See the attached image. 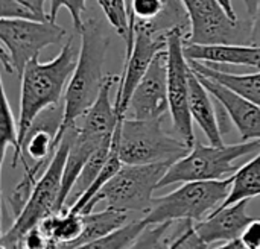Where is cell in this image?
<instances>
[{"mask_svg":"<svg viewBox=\"0 0 260 249\" xmlns=\"http://www.w3.org/2000/svg\"><path fill=\"white\" fill-rule=\"evenodd\" d=\"M78 58L79 46H76L73 37H70L52 61L40 62L38 58H35L26 65L20 78V114L17 122L20 151L34 120L43 111L59 105L61 96L66 94L67 85L75 73Z\"/></svg>","mask_w":260,"mask_h":249,"instance_id":"1","label":"cell"},{"mask_svg":"<svg viewBox=\"0 0 260 249\" xmlns=\"http://www.w3.org/2000/svg\"><path fill=\"white\" fill-rule=\"evenodd\" d=\"M79 33V58L64 94V120L59 131V143L66 132L94 105L107 78L104 75V62L111 38L102 21L88 18L84 21Z\"/></svg>","mask_w":260,"mask_h":249,"instance_id":"2","label":"cell"},{"mask_svg":"<svg viewBox=\"0 0 260 249\" xmlns=\"http://www.w3.org/2000/svg\"><path fill=\"white\" fill-rule=\"evenodd\" d=\"M233 176L222 181L186 183L174 192L154 198L151 210L143 216L148 227L181 222H201L229 198Z\"/></svg>","mask_w":260,"mask_h":249,"instance_id":"3","label":"cell"},{"mask_svg":"<svg viewBox=\"0 0 260 249\" xmlns=\"http://www.w3.org/2000/svg\"><path fill=\"white\" fill-rule=\"evenodd\" d=\"M259 152L260 140L222 146H206L197 140L190 152L169 167L158 189L178 183L222 181L232 178L241 169L238 164L241 158Z\"/></svg>","mask_w":260,"mask_h":249,"instance_id":"4","label":"cell"},{"mask_svg":"<svg viewBox=\"0 0 260 249\" xmlns=\"http://www.w3.org/2000/svg\"><path fill=\"white\" fill-rule=\"evenodd\" d=\"M67 30L50 20H11L0 18V61L3 68L21 78L26 65L38 58L40 52L61 44Z\"/></svg>","mask_w":260,"mask_h":249,"instance_id":"5","label":"cell"},{"mask_svg":"<svg viewBox=\"0 0 260 249\" xmlns=\"http://www.w3.org/2000/svg\"><path fill=\"white\" fill-rule=\"evenodd\" d=\"M119 152L123 164H174L186 157L190 148L163 128V119H125Z\"/></svg>","mask_w":260,"mask_h":249,"instance_id":"6","label":"cell"},{"mask_svg":"<svg viewBox=\"0 0 260 249\" xmlns=\"http://www.w3.org/2000/svg\"><path fill=\"white\" fill-rule=\"evenodd\" d=\"M172 164H123L116 176L94 196L81 215H88L101 201L107 202L108 208L123 213L139 211L146 215L154 202V190Z\"/></svg>","mask_w":260,"mask_h":249,"instance_id":"7","label":"cell"},{"mask_svg":"<svg viewBox=\"0 0 260 249\" xmlns=\"http://www.w3.org/2000/svg\"><path fill=\"white\" fill-rule=\"evenodd\" d=\"M69 155V138L64 135L61 145L58 146L52 161L44 169L43 175L34 186L30 196L21 210L20 216L14 219L12 225L6 233H3L0 243H12L20 240L27 231L47 219L49 216L59 211V198L62 189V175Z\"/></svg>","mask_w":260,"mask_h":249,"instance_id":"8","label":"cell"},{"mask_svg":"<svg viewBox=\"0 0 260 249\" xmlns=\"http://www.w3.org/2000/svg\"><path fill=\"white\" fill-rule=\"evenodd\" d=\"M184 37L186 33L180 29L171 30L168 37V96L174 129L192 149L197 143V137L189 108L190 65L184 56Z\"/></svg>","mask_w":260,"mask_h":249,"instance_id":"9","label":"cell"},{"mask_svg":"<svg viewBox=\"0 0 260 249\" xmlns=\"http://www.w3.org/2000/svg\"><path fill=\"white\" fill-rule=\"evenodd\" d=\"M136 40L134 49L128 58H125L123 73L119 82V90L116 93L114 106L120 119H126L128 103L131 96L134 94L137 85L142 82L145 75L148 73L151 64L155 56L165 50H168V33L154 32L145 21L137 20L134 26Z\"/></svg>","mask_w":260,"mask_h":249,"instance_id":"10","label":"cell"},{"mask_svg":"<svg viewBox=\"0 0 260 249\" xmlns=\"http://www.w3.org/2000/svg\"><path fill=\"white\" fill-rule=\"evenodd\" d=\"M183 3L190 18L184 44H248L238 21L230 20L216 0H183Z\"/></svg>","mask_w":260,"mask_h":249,"instance_id":"11","label":"cell"},{"mask_svg":"<svg viewBox=\"0 0 260 249\" xmlns=\"http://www.w3.org/2000/svg\"><path fill=\"white\" fill-rule=\"evenodd\" d=\"M169 111L168 96V52L155 56L148 73L137 85L126 110V119H165Z\"/></svg>","mask_w":260,"mask_h":249,"instance_id":"12","label":"cell"},{"mask_svg":"<svg viewBox=\"0 0 260 249\" xmlns=\"http://www.w3.org/2000/svg\"><path fill=\"white\" fill-rule=\"evenodd\" d=\"M198 78L212 97L219 102L222 110L227 113L229 119L239 131L242 141L260 140V106L212 79H207L201 75H198Z\"/></svg>","mask_w":260,"mask_h":249,"instance_id":"13","label":"cell"},{"mask_svg":"<svg viewBox=\"0 0 260 249\" xmlns=\"http://www.w3.org/2000/svg\"><path fill=\"white\" fill-rule=\"evenodd\" d=\"M250 201H242L222 210H215L204 221L195 224L198 234L209 245L218 242H235L239 240L247 227L256 219L247 213Z\"/></svg>","mask_w":260,"mask_h":249,"instance_id":"14","label":"cell"},{"mask_svg":"<svg viewBox=\"0 0 260 249\" xmlns=\"http://www.w3.org/2000/svg\"><path fill=\"white\" fill-rule=\"evenodd\" d=\"M184 56L187 61L213 67L216 64H233L260 72V49L251 44H184Z\"/></svg>","mask_w":260,"mask_h":249,"instance_id":"15","label":"cell"},{"mask_svg":"<svg viewBox=\"0 0 260 249\" xmlns=\"http://www.w3.org/2000/svg\"><path fill=\"white\" fill-rule=\"evenodd\" d=\"M189 108L192 120L201 128L209 143L213 146H222V131L212 102V94L206 90L201 79L192 68L189 75Z\"/></svg>","mask_w":260,"mask_h":249,"instance_id":"16","label":"cell"},{"mask_svg":"<svg viewBox=\"0 0 260 249\" xmlns=\"http://www.w3.org/2000/svg\"><path fill=\"white\" fill-rule=\"evenodd\" d=\"M189 65L195 73L224 85L225 88L232 90L241 97L260 106V72L247 73V75H235V73H227L216 67L201 64V62L189 61Z\"/></svg>","mask_w":260,"mask_h":249,"instance_id":"17","label":"cell"},{"mask_svg":"<svg viewBox=\"0 0 260 249\" xmlns=\"http://www.w3.org/2000/svg\"><path fill=\"white\" fill-rule=\"evenodd\" d=\"M50 242V249H73L84 230V216L64 210L55 213L40 224Z\"/></svg>","mask_w":260,"mask_h":249,"instance_id":"18","label":"cell"},{"mask_svg":"<svg viewBox=\"0 0 260 249\" xmlns=\"http://www.w3.org/2000/svg\"><path fill=\"white\" fill-rule=\"evenodd\" d=\"M82 216H84V230L73 249L87 245L90 242H94L101 237H105L128 224V213H123L114 208H107V210L94 211V213L91 211Z\"/></svg>","mask_w":260,"mask_h":249,"instance_id":"19","label":"cell"},{"mask_svg":"<svg viewBox=\"0 0 260 249\" xmlns=\"http://www.w3.org/2000/svg\"><path fill=\"white\" fill-rule=\"evenodd\" d=\"M260 196V152L233 175V186L229 198L216 210L227 208L242 201H250Z\"/></svg>","mask_w":260,"mask_h":249,"instance_id":"20","label":"cell"},{"mask_svg":"<svg viewBox=\"0 0 260 249\" xmlns=\"http://www.w3.org/2000/svg\"><path fill=\"white\" fill-rule=\"evenodd\" d=\"M101 6L107 21L113 26V29L125 40L126 49H125V58H128L134 49V40L136 35L131 32V23H129V11L126 0H96Z\"/></svg>","mask_w":260,"mask_h":249,"instance_id":"21","label":"cell"},{"mask_svg":"<svg viewBox=\"0 0 260 249\" xmlns=\"http://www.w3.org/2000/svg\"><path fill=\"white\" fill-rule=\"evenodd\" d=\"M146 228H148V224L145 222L143 218L136 219V221L128 222L117 231L76 249H126L142 236V233Z\"/></svg>","mask_w":260,"mask_h":249,"instance_id":"22","label":"cell"},{"mask_svg":"<svg viewBox=\"0 0 260 249\" xmlns=\"http://www.w3.org/2000/svg\"><path fill=\"white\" fill-rule=\"evenodd\" d=\"M0 140H2V161L6 157V149H14V157L11 167H17V163L21 160V151H20V141H18V123H15L12 108L9 105L5 87L2 85V122H0Z\"/></svg>","mask_w":260,"mask_h":249,"instance_id":"23","label":"cell"},{"mask_svg":"<svg viewBox=\"0 0 260 249\" xmlns=\"http://www.w3.org/2000/svg\"><path fill=\"white\" fill-rule=\"evenodd\" d=\"M111 146H113V143L111 145H107V146H102L99 151H96L93 155H91V158L87 161V164L84 166V169H82V172H81V175H79V178H78V181H76V184H75V189H73V192H72V195H70V198L73 199V204L91 187V184L96 181V178H98V175L101 173V170H102V167L105 166V163H107V160H108V157H110V152H111Z\"/></svg>","mask_w":260,"mask_h":249,"instance_id":"24","label":"cell"},{"mask_svg":"<svg viewBox=\"0 0 260 249\" xmlns=\"http://www.w3.org/2000/svg\"><path fill=\"white\" fill-rule=\"evenodd\" d=\"M85 5H87V0H50V9H49L47 17L50 21H56V15H58L59 9L66 8L72 15L75 30L81 32L84 27L82 15L85 12Z\"/></svg>","mask_w":260,"mask_h":249,"instance_id":"25","label":"cell"},{"mask_svg":"<svg viewBox=\"0 0 260 249\" xmlns=\"http://www.w3.org/2000/svg\"><path fill=\"white\" fill-rule=\"evenodd\" d=\"M161 11H163V0H133L131 17H129L131 32L136 35L134 26H136L137 20L152 21L161 14Z\"/></svg>","mask_w":260,"mask_h":249,"instance_id":"26","label":"cell"},{"mask_svg":"<svg viewBox=\"0 0 260 249\" xmlns=\"http://www.w3.org/2000/svg\"><path fill=\"white\" fill-rule=\"evenodd\" d=\"M166 249H209V243L198 234L193 222H184V228L168 243Z\"/></svg>","mask_w":260,"mask_h":249,"instance_id":"27","label":"cell"},{"mask_svg":"<svg viewBox=\"0 0 260 249\" xmlns=\"http://www.w3.org/2000/svg\"><path fill=\"white\" fill-rule=\"evenodd\" d=\"M171 225L172 224H161V225L148 227L142 233V236L126 249H160L161 248V240L165 239Z\"/></svg>","mask_w":260,"mask_h":249,"instance_id":"28","label":"cell"},{"mask_svg":"<svg viewBox=\"0 0 260 249\" xmlns=\"http://www.w3.org/2000/svg\"><path fill=\"white\" fill-rule=\"evenodd\" d=\"M2 18L11 20H41L37 14H34L29 8L18 3L17 0H2L0 2Z\"/></svg>","mask_w":260,"mask_h":249,"instance_id":"29","label":"cell"},{"mask_svg":"<svg viewBox=\"0 0 260 249\" xmlns=\"http://www.w3.org/2000/svg\"><path fill=\"white\" fill-rule=\"evenodd\" d=\"M247 249H260V219H254L239 239Z\"/></svg>","mask_w":260,"mask_h":249,"instance_id":"30","label":"cell"},{"mask_svg":"<svg viewBox=\"0 0 260 249\" xmlns=\"http://www.w3.org/2000/svg\"><path fill=\"white\" fill-rule=\"evenodd\" d=\"M248 44L256 46L260 49V0L257 3V11L253 17L251 27H250V37H248Z\"/></svg>","mask_w":260,"mask_h":249,"instance_id":"31","label":"cell"},{"mask_svg":"<svg viewBox=\"0 0 260 249\" xmlns=\"http://www.w3.org/2000/svg\"><path fill=\"white\" fill-rule=\"evenodd\" d=\"M18 3L24 5L26 8H29L34 14H37L41 20H49L46 9H44V3L46 0H17Z\"/></svg>","mask_w":260,"mask_h":249,"instance_id":"32","label":"cell"},{"mask_svg":"<svg viewBox=\"0 0 260 249\" xmlns=\"http://www.w3.org/2000/svg\"><path fill=\"white\" fill-rule=\"evenodd\" d=\"M216 2H218V5L222 8V11L227 14V17H229L230 20L238 21V15H236V11H235V8H233L232 0H216Z\"/></svg>","mask_w":260,"mask_h":249,"instance_id":"33","label":"cell"},{"mask_svg":"<svg viewBox=\"0 0 260 249\" xmlns=\"http://www.w3.org/2000/svg\"><path fill=\"white\" fill-rule=\"evenodd\" d=\"M244 3H245V6H247L248 14H250L251 18H253L254 14H256V11H257V3H259V0H244Z\"/></svg>","mask_w":260,"mask_h":249,"instance_id":"34","label":"cell"},{"mask_svg":"<svg viewBox=\"0 0 260 249\" xmlns=\"http://www.w3.org/2000/svg\"><path fill=\"white\" fill-rule=\"evenodd\" d=\"M215 249H247V248L242 245V242H241V240H235V242L224 243V245H221L219 248H215Z\"/></svg>","mask_w":260,"mask_h":249,"instance_id":"35","label":"cell"},{"mask_svg":"<svg viewBox=\"0 0 260 249\" xmlns=\"http://www.w3.org/2000/svg\"><path fill=\"white\" fill-rule=\"evenodd\" d=\"M128 3V11H129V17H131V5H133V0H126Z\"/></svg>","mask_w":260,"mask_h":249,"instance_id":"36","label":"cell"},{"mask_svg":"<svg viewBox=\"0 0 260 249\" xmlns=\"http://www.w3.org/2000/svg\"><path fill=\"white\" fill-rule=\"evenodd\" d=\"M0 248H5V249H23V248H20V246H11V248H6V246H0Z\"/></svg>","mask_w":260,"mask_h":249,"instance_id":"37","label":"cell"}]
</instances>
